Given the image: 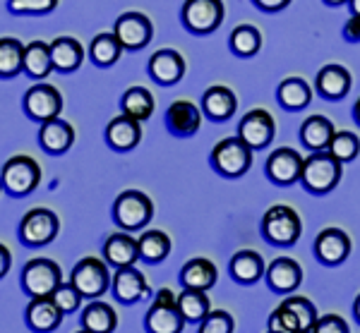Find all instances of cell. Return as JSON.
Returning a JSON list of instances; mask_svg holds the SVG:
<instances>
[{
  "instance_id": "1",
  "label": "cell",
  "mask_w": 360,
  "mask_h": 333,
  "mask_svg": "<svg viewBox=\"0 0 360 333\" xmlns=\"http://www.w3.org/2000/svg\"><path fill=\"white\" fill-rule=\"evenodd\" d=\"M341 180V161L336 159L329 149L312 151L303 163V175L300 183L312 195H327L332 192Z\"/></svg>"
},
{
  "instance_id": "2",
  "label": "cell",
  "mask_w": 360,
  "mask_h": 333,
  "mask_svg": "<svg viewBox=\"0 0 360 333\" xmlns=\"http://www.w3.org/2000/svg\"><path fill=\"white\" fill-rule=\"evenodd\" d=\"M0 178H3V190L15 200H22L41 185V166L32 156L17 154L5 161Z\"/></svg>"
},
{
  "instance_id": "3",
  "label": "cell",
  "mask_w": 360,
  "mask_h": 333,
  "mask_svg": "<svg viewBox=\"0 0 360 333\" xmlns=\"http://www.w3.org/2000/svg\"><path fill=\"white\" fill-rule=\"evenodd\" d=\"M300 233H303V221H300L298 211L286 204H274L262 216V235L271 244L291 247L298 242Z\"/></svg>"
},
{
  "instance_id": "4",
  "label": "cell",
  "mask_w": 360,
  "mask_h": 333,
  "mask_svg": "<svg viewBox=\"0 0 360 333\" xmlns=\"http://www.w3.org/2000/svg\"><path fill=\"white\" fill-rule=\"evenodd\" d=\"M212 168L219 175H226V178H240L250 171L252 166V147L238 137H226L217 147L212 149Z\"/></svg>"
},
{
  "instance_id": "5",
  "label": "cell",
  "mask_w": 360,
  "mask_h": 333,
  "mask_svg": "<svg viewBox=\"0 0 360 333\" xmlns=\"http://www.w3.org/2000/svg\"><path fill=\"white\" fill-rule=\"evenodd\" d=\"M106 259H96V256H84L70 271V283L82 293L86 300H98L113 283V276L108 271Z\"/></svg>"
},
{
  "instance_id": "6",
  "label": "cell",
  "mask_w": 360,
  "mask_h": 333,
  "mask_svg": "<svg viewBox=\"0 0 360 333\" xmlns=\"http://www.w3.org/2000/svg\"><path fill=\"white\" fill-rule=\"evenodd\" d=\"M154 218V202L139 190H125L113 202V221L120 230H142Z\"/></svg>"
},
{
  "instance_id": "7",
  "label": "cell",
  "mask_w": 360,
  "mask_h": 333,
  "mask_svg": "<svg viewBox=\"0 0 360 333\" xmlns=\"http://www.w3.org/2000/svg\"><path fill=\"white\" fill-rule=\"evenodd\" d=\"M58 230H60V218L56 216V211L37 207L22 216L20 226H17V237L25 247L37 249L53 242L58 237Z\"/></svg>"
},
{
  "instance_id": "8",
  "label": "cell",
  "mask_w": 360,
  "mask_h": 333,
  "mask_svg": "<svg viewBox=\"0 0 360 333\" xmlns=\"http://www.w3.org/2000/svg\"><path fill=\"white\" fill-rule=\"evenodd\" d=\"M20 283L29 297L53 295V290L63 283V268L53 259L37 256V259H29L22 268Z\"/></svg>"
},
{
  "instance_id": "9",
  "label": "cell",
  "mask_w": 360,
  "mask_h": 333,
  "mask_svg": "<svg viewBox=\"0 0 360 333\" xmlns=\"http://www.w3.org/2000/svg\"><path fill=\"white\" fill-rule=\"evenodd\" d=\"M185 317L178 307V297L168 288L159 290L149 307V312L144 314V329L149 333H180L185 329Z\"/></svg>"
},
{
  "instance_id": "10",
  "label": "cell",
  "mask_w": 360,
  "mask_h": 333,
  "mask_svg": "<svg viewBox=\"0 0 360 333\" xmlns=\"http://www.w3.org/2000/svg\"><path fill=\"white\" fill-rule=\"evenodd\" d=\"M224 0H185L183 10H180V20L193 34L217 32L224 22Z\"/></svg>"
},
{
  "instance_id": "11",
  "label": "cell",
  "mask_w": 360,
  "mask_h": 333,
  "mask_svg": "<svg viewBox=\"0 0 360 333\" xmlns=\"http://www.w3.org/2000/svg\"><path fill=\"white\" fill-rule=\"evenodd\" d=\"M22 108H25L27 118L34 120V122H46V120L60 118V113H63V93L58 91L53 84L39 81V84L29 86V89L25 91Z\"/></svg>"
},
{
  "instance_id": "12",
  "label": "cell",
  "mask_w": 360,
  "mask_h": 333,
  "mask_svg": "<svg viewBox=\"0 0 360 333\" xmlns=\"http://www.w3.org/2000/svg\"><path fill=\"white\" fill-rule=\"evenodd\" d=\"M113 34L123 44L125 51H139L152 41L154 37V25L144 13H123L115 20Z\"/></svg>"
},
{
  "instance_id": "13",
  "label": "cell",
  "mask_w": 360,
  "mask_h": 333,
  "mask_svg": "<svg viewBox=\"0 0 360 333\" xmlns=\"http://www.w3.org/2000/svg\"><path fill=\"white\" fill-rule=\"evenodd\" d=\"M238 134H240V139H245L252 149H264V147H269L271 139H274L276 122H274V118H271L269 110L255 108L240 118Z\"/></svg>"
},
{
  "instance_id": "14",
  "label": "cell",
  "mask_w": 360,
  "mask_h": 333,
  "mask_svg": "<svg viewBox=\"0 0 360 333\" xmlns=\"http://www.w3.org/2000/svg\"><path fill=\"white\" fill-rule=\"evenodd\" d=\"M303 163L305 159L291 147H281L271 151L269 159H266V178L274 185H293L303 175Z\"/></svg>"
},
{
  "instance_id": "15",
  "label": "cell",
  "mask_w": 360,
  "mask_h": 333,
  "mask_svg": "<svg viewBox=\"0 0 360 333\" xmlns=\"http://www.w3.org/2000/svg\"><path fill=\"white\" fill-rule=\"evenodd\" d=\"M185 70H188V65H185V58L173 48L156 51L147 63L149 77L161 86H171V84H176V81H180L185 74Z\"/></svg>"
},
{
  "instance_id": "16",
  "label": "cell",
  "mask_w": 360,
  "mask_h": 333,
  "mask_svg": "<svg viewBox=\"0 0 360 333\" xmlns=\"http://www.w3.org/2000/svg\"><path fill=\"white\" fill-rule=\"evenodd\" d=\"M202 125V110L193 101H173L166 110V130L173 137H195Z\"/></svg>"
},
{
  "instance_id": "17",
  "label": "cell",
  "mask_w": 360,
  "mask_h": 333,
  "mask_svg": "<svg viewBox=\"0 0 360 333\" xmlns=\"http://www.w3.org/2000/svg\"><path fill=\"white\" fill-rule=\"evenodd\" d=\"M111 293L120 305H135V302H139L149 293V283L144 278V273L137 271L135 266H123L115 268Z\"/></svg>"
},
{
  "instance_id": "18",
  "label": "cell",
  "mask_w": 360,
  "mask_h": 333,
  "mask_svg": "<svg viewBox=\"0 0 360 333\" xmlns=\"http://www.w3.org/2000/svg\"><path fill=\"white\" fill-rule=\"evenodd\" d=\"M315 254L327 266L344 264L351 254V237L341 228H324L315 240Z\"/></svg>"
},
{
  "instance_id": "19",
  "label": "cell",
  "mask_w": 360,
  "mask_h": 333,
  "mask_svg": "<svg viewBox=\"0 0 360 333\" xmlns=\"http://www.w3.org/2000/svg\"><path fill=\"white\" fill-rule=\"evenodd\" d=\"M75 144V127L68 120L53 118L46 120L39 127V147L49 156H63L72 149Z\"/></svg>"
},
{
  "instance_id": "20",
  "label": "cell",
  "mask_w": 360,
  "mask_h": 333,
  "mask_svg": "<svg viewBox=\"0 0 360 333\" xmlns=\"http://www.w3.org/2000/svg\"><path fill=\"white\" fill-rule=\"evenodd\" d=\"M65 314L60 312V307L53 302V297H32L25 309V321L32 331L37 333H51L60 326V321Z\"/></svg>"
},
{
  "instance_id": "21",
  "label": "cell",
  "mask_w": 360,
  "mask_h": 333,
  "mask_svg": "<svg viewBox=\"0 0 360 333\" xmlns=\"http://www.w3.org/2000/svg\"><path fill=\"white\" fill-rule=\"evenodd\" d=\"M142 142V122L132 115H115L106 125V144L113 151H132Z\"/></svg>"
},
{
  "instance_id": "22",
  "label": "cell",
  "mask_w": 360,
  "mask_h": 333,
  "mask_svg": "<svg viewBox=\"0 0 360 333\" xmlns=\"http://www.w3.org/2000/svg\"><path fill=\"white\" fill-rule=\"evenodd\" d=\"M103 259L113 268L135 266V261L142 259V256H139V240L130 235V230L113 233V235L106 237V242H103Z\"/></svg>"
},
{
  "instance_id": "23",
  "label": "cell",
  "mask_w": 360,
  "mask_h": 333,
  "mask_svg": "<svg viewBox=\"0 0 360 333\" xmlns=\"http://www.w3.org/2000/svg\"><path fill=\"white\" fill-rule=\"evenodd\" d=\"M266 283H269V288L274 293L288 295L303 283V268L291 256H278L266 268Z\"/></svg>"
},
{
  "instance_id": "24",
  "label": "cell",
  "mask_w": 360,
  "mask_h": 333,
  "mask_svg": "<svg viewBox=\"0 0 360 333\" xmlns=\"http://www.w3.org/2000/svg\"><path fill=\"white\" fill-rule=\"evenodd\" d=\"M51 56H53V67L58 72H77L84 63V46L75 37H58L51 41Z\"/></svg>"
},
{
  "instance_id": "25",
  "label": "cell",
  "mask_w": 360,
  "mask_h": 333,
  "mask_svg": "<svg viewBox=\"0 0 360 333\" xmlns=\"http://www.w3.org/2000/svg\"><path fill=\"white\" fill-rule=\"evenodd\" d=\"M236 108H238V98L229 86H221V84L209 86L205 91V96H202V110H205L207 118L214 122H224V120L233 118Z\"/></svg>"
},
{
  "instance_id": "26",
  "label": "cell",
  "mask_w": 360,
  "mask_h": 333,
  "mask_svg": "<svg viewBox=\"0 0 360 333\" xmlns=\"http://www.w3.org/2000/svg\"><path fill=\"white\" fill-rule=\"evenodd\" d=\"M317 91L329 101H339L351 91V72L344 65H327L317 72Z\"/></svg>"
},
{
  "instance_id": "27",
  "label": "cell",
  "mask_w": 360,
  "mask_h": 333,
  "mask_svg": "<svg viewBox=\"0 0 360 333\" xmlns=\"http://www.w3.org/2000/svg\"><path fill=\"white\" fill-rule=\"evenodd\" d=\"M53 56L49 41H29L25 48V74L32 79H46L53 72Z\"/></svg>"
},
{
  "instance_id": "28",
  "label": "cell",
  "mask_w": 360,
  "mask_h": 333,
  "mask_svg": "<svg viewBox=\"0 0 360 333\" xmlns=\"http://www.w3.org/2000/svg\"><path fill=\"white\" fill-rule=\"evenodd\" d=\"M217 266H214V261L205 259V256H200V259H190L188 264L180 268V283H183V288H195V290H209L214 283H217Z\"/></svg>"
},
{
  "instance_id": "29",
  "label": "cell",
  "mask_w": 360,
  "mask_h": 333,
  "mask_svg": "<svg viewBox=\"0 0 360 333\" xmlns=\"http://www.w3.org/2000/svg\"><path fill=\"white\" fill-rule=\"evenodd\" d=\"M334 137V125L324 115H310L303 125H300V142L310 151L329 149V142Z\"/></svg>"
},
{
  "instance_id": "30",
  "label": "cell",
  "mask_w": 360,
  "mask_h": 333,
  "mask_svg": "<svg viewBox=\"0 0 360 333\" xmlns=\"http://www.w3.org/2000/svg\"><path fill=\"white\" fill-rule=\"evenodd\" d=\"M123 51V44H120L113 32H101L89 44V60L96 67H111L120 60Z\"/></svg>"
},
{
  "instance_id": "31",
  "label": "cell",
  "mask_w": 360,
  "mask_h": 333,
  "mask_svg": "<svg viewBox=\"0 0 360 333\" xmlns=\"http://www.w3.org/2000/svg\"><path fill=\"white\" fill-rule=\"evenodd\" d=\"M25 48L27 46L15 37L0 39V79H15L25 72Z\"/></svg>"
},
{
  "instance_id": "32",
  "label": "cell",
  "mask_w": 360,
  "mask_h": 333,
  "mask_svg": "<svg viewBox=\"0 0 360 333\" xmlns=\"http://www.w3.org/2000/svg\"><path fill=\"white\" fill-rule=\"evenodd\" d=\"M266 273L264 268V259L262 254L252 252V249H243V252H238L233 259H231V276L238 283H257L259 278H262Z\"/></svg>"
},
{
  "instance_id": "33",
  "label": "cell",
  "mask_w": 360,
  "mask_h": 333,
  "mask_svg": "<svg viewBox=\"0 0 360 333\" xmlns=\"http://www.w3.org/2000/svg\"><path fill=\"white\" fill-rule=\"evenodd\" d=\"M156 101H154V93L144 86H130L123 96H120V110L125 115H132L139 122H147L154 115Z\"/></svg>"
},
{
  "instance_id": "34",
  "label": "cell",
  "mask_w": 360,
  "mask_h": 333,
  "mask_svg": "<svg viewBox=\"0 0 360 333\" xmlns=\"http://www.w3.org/2000/svg\"><path fill=\"white\" fill-rule=\"evenodd\" d=\"M82 326L94 333H111L118 326V314H115V309L108 302L91 300L82 309Z\"/></svg>"
},
{
  "instance_id": "35",
  "label": "cell",
  "mask_w": 360,
  "mask_h": 333,
  "mask_svg": "<svg viewBox=\"0 0 360 333\" xmlns=\"http://www.w3.org/2000/svg\"><path fill=\"white\" fill-rule=\"evenodd\" d=\"M276 96H278V101H281L283 108L300 110V108H305L307 103L312 101V89H310V84H307L305 79L286 77V79L281 81V84H278Z\"/></svg>"
},
{
  "instance_id": "36",
  "label": "cell",
  "mask_w": 360,
  "mask_h": 333,
  "mask_svg": "<svg viewBox=\"0 0 360 333\" xmlns=\"http://www.w3.org/2000/svg\"><path fill=\"white\" fill-rule=\"evenodd\" d=\"M139 240V256L147 264H159L171 254V237L164 230H147L137 237Z\"/></svg>"
},
{
  "instance_id": "37",
  "label": "cell",
  "mask_w": 360,
  "mask_h": 333,
  "mask_svg": "<svg viewBox=\"0 0 360 333\" xmlns=\"http://www.w3.org/2000/svg\"><path fill=\"white\" fill-rule=\"evenodd\" d=\"M178 307L188 324H200V321L212 312L207 293L205 290H195V288H185L183 293L178 295Z\"/></svg>"
},
{
  "instance_id": "38",
  "label": "cell",
  "mask_w": 360,
  "mask_h": 333,
  "mask_svg": "<svg viewBox=\"0 0 360 333\" xmlns=\"http://www.w3.org/2000/svg\"><path fill=\"white\" fill-rule=\"evenodd\" d=\"M231 51L240 58H250L255 56L259 48H262V34L259 29H255L252 25H240L231 32Z\"/></svg>"
},
{
  "instance_id": "39",
  "label": "cell",
  "mask_w": 360,
  "mask_h": 333,
  "mask_svg": "<svg viewBox=\"0 0 360 333\" xmlns=\"http://www.w3.org/2000/svg\"><path fill=\"white\" fill-rule=\"evenodd\" d=\"M60 0H8V13L17 17H41L51 15Z\"/></svg>"
},
{
  "instance_id": "40",
  "label": "cell",
  "mask_w": 360,
  "mask_h": 333,
  "mask_svg": "<svg viewBox=\"0 0 360 333\" xmlns=\"http://www.w3.org/2000/svg\"><path fill=\"white\" fill-rule=\"evenodd\" d=\"M329 151L339 159L341 163L353 161L360 154V139L353 132H334L332 142H329Z\"/></svg>"
},
{
  "instance_id": "41",
  "label": "cell",
  "mask_w": 360,
  "mask_h": 333,
  "mask_svg": "<svg viewBox=\"0 0 360 333\" xmlns=\"http://www.w3.org/2000/svg\"><path fill=\"white\" fill-rule=\"evenodd\" d=\"M288 309L293 312V317L298 319V326L300 331H315V324H317V309L312 305L307 297H288L283 302Z\"/></svg>"
},
{
  "instance_id": "42",
  "label": "cell",
  "mask_w": 360,
  "mask_h": 333,
  "mask_svg": "<svg viewBox=\"0 0 360 333\" xmlns=\"http://www.w3.org/2000/svg\"><path fill=\"white\" fill-rule=\"evenodd\" d=\"M53 302L58 307H60V312L63 314H72V312H77L79 307H82V300H84V295L79 293L77 288H75L72 283H65V280H63L60 285H58V288L53 290Z\"/></svg>"
},
{
  "instance_id": "43",
  "label": "cell",
  "mask_w": 360,
  "mask_h": 333,
  "mask_svg": "<svg viewBox=\"0 0 360 333\" xmlns=\"http://www.w3.org/2000/svg\"><path fill=\"white\" fill-rule=\"evenodd\" d=\"M266 326H269L271 333H295V331H300L298 319L293 317V312L286 305L276 307L274 312L269 314V324H266Z\"/></svg>"
},
{
  "instance_id": "44",
  "label": "cell",
  "mask_w": 360,
  "mask_h": 333,
  "mask_svg": "<svg viewBox=\"0 0 360 333\" xmlns=\"http://www.w3.org/2000/svg\"><path fill=\"white\" fill-rule=\"evenodd\" d=\"M236 329L233 317L229 312H209L205 319L200 321V333H231Z\"/></svg>"
},
{
  "instance_id": "45",
  "label": "cell",
  "mask_w": 360,
  "mask_h": 333,
  "mask_svg": "<svg viewBox=\"0 0 360 333\" xmlns=\"http://www.w3.org/2000/svg\"><path fill=\"white\" fill-rule=\"evenodd\" d=\"M315 331L317 333H348V324L341 317H336V314H324V317L317 319L315 324Z\"/></svg>"
},
{
  "instance_id": "46",
  "label": "cell",
  "mask_w": 360,
  "mask_h": 333,
  "mask_svg": "<svg viewBox=\"0 0 360 333\" xmlns=\"http://www.w3.org/2000/svg\"><path fill=\"white\" fill-rule=\"evenodd\" d=\"M344 39L348 44H360V15H351L344 27Z\"/></svg>"
},
{
  "instance_id": "47",
  "label": "cell",
  "mask_w": 360,
  "mask_h": 333,
  "mask_svg": "<svg viewBox=\"0 0 360 333\" xmlns=\"http://www.w3.org/2000/svg\"><path fill=\"white\" fill-rule=\"evenodd\" d=\"M259 10H266V13H278V10L288 8L291 0H252Z\"/></svg>"
},
{
  "instance_id": "48",
  "label": "cell",
  "mask_w": 360,
  "mask_h": 333,
  "mask_svg": "<svg viewBox=\"0 0 360 333\" xmlns=\"http://www.w3.org/2000/svg\"><path fill=\"white\" fill-rule=\"evenodd\" d=\"M13 268V252L0 242V278H5Z\"/></svg>"
},
{
  "instance_id": "49",
  "label": "cell",
  "mask_w": 360,
  "mask_h": 333,
  "mask_svg": "<svg viewBox=\"0 0 360 333\" xmlns=\"http://www.w3.org/2000/svg\"><path fill=\"white\" fill-rule=\"evenodd\" d=\"M348 5H351L353 15H360V0H348Z\"/></svg>"
},
{
  "instance_id": "50",
  "label": "cell",
  "mask_w": 360,
  "mask_h": 333,
  "mask_svg": "<svg viewBox=\"0 0 360 333\" xmlns=\"http://www.w3.org/2000/svg\"><path fill=\"white\" fill-rule=\"evenodd\" d=\"M353 118H356V122L360 125V98L356 101V106H353Z\"/></svg>"
},
{
  "instance_id": "51",
  "label": "cell",
  "mask_w": 360,
  "mask_h": 333,
  "mask_svg": "<svg viewBox=\"0 0 360 333\" xmlns=\"http://www.w3.org/2000/svg\"><path fill=\"white\" fill-rule=\"evenodd\" d=\"M353 312H356V319L360 321V295L356 297V302H353Z\"/></svg>"
},
{
  "instance_id": "52",
  "label": "cell",
  "mask_w": 360,
  "mask_h": 333,
  "mask_svg": "<svg viewBox=\"0 0 360 333\" xmlns=\"http://www.w3.org/2000/svg\"><path fill=\"white\" fill-rule=\"evenodd\" d=\"M327 5H344V3H348V0H324Z\"/></svg>"
},
{
  "instance_id": "53",
  "label": "cell",
  "mask_w": 360,
  "mask_h": 333,
  "mask_svg": "<svg viewBox=\"0 0 360 333\" xmlns=\"http://www.w3.org/2000/svg\"><path fill=\"white\" fill-rule=\"evenodd\" d=\"M0 192H3V178H0Z\"/></svg>"
}]
</instances>
